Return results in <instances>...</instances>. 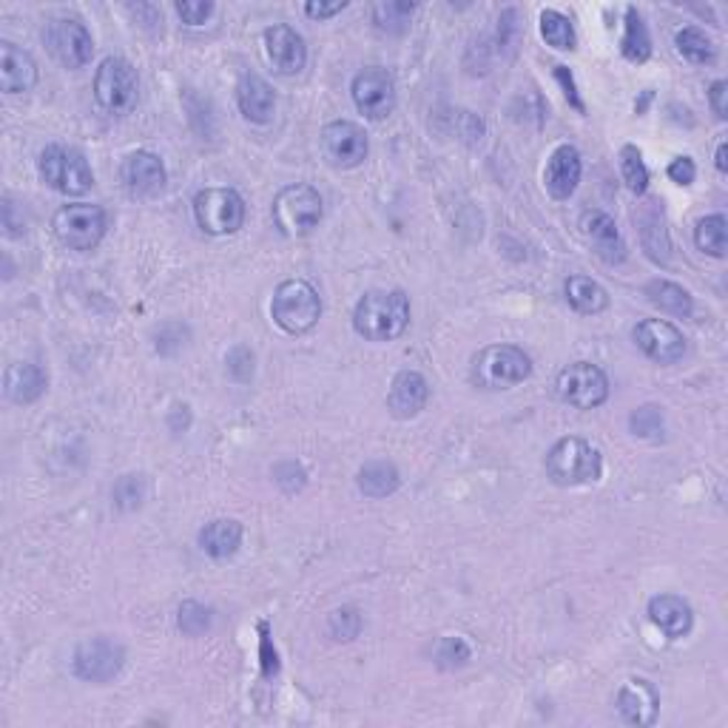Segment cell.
Wrapping results in <instances>:
<instances>
[{
	"label": "cell",
	"mask_w": 728,
	"mask_h": 728,
	"mask_svg": "<svg viewBox=\"0 0 728 728\" xmlns=\"http://www.w3.org/2000/svg\"><path fill=\"white\" fill-rule=\"evenodd\" d=\"M322 219V196L313 186L282 188L274 200V223L285 237H305Z\"/></svg>",
	"instance_id": "ba28073f"
},
{
	"label": "cell",
	"mask_w": 728,
	"mask_h": 728,
	"mask_svg": "<svg viewBox=\"0 0 728 728\" xmlns=\"http://www.w3.org/2000/svg\"><path fill=\"white\" fill-rule=\"evenodd\" d=\"M726 154H728V143H726V140H720V145H717V171H723V174L728 171Z\"/></svg>",
	"instance_id": "681fc988"
},
{
	"label": "cell",
	"mask_w": 728,
	"mask_h": 728,
	"mask_svg": "<svg viewBox=\"0 0 728 728\" xmlns=\"http://www.w3.org/2000/svg\"><path fill=\"white\" fill-rule=\"evenodd\" d=\"M675 46H678V51L685 60H692V63L697 65H706L717 60V49H714L712 37L703 29H697V26L680 29L678 37H675Z\"/></svg>",
	"instance_id": "1f68e13d"
},
{
	"label": "cell",
	"mask_w": 728,
	"mask_h": 728,
	"mask_svg": "<svg viewBox=\"0 0 728 728\" xmlns=\"http://www.w3.org/2000/svg\"><path fill=\"white\" fill-rule=\"evenodd\" d=\"M126 664V649L109 637H92L74 649V675L88 683H109Z\"/></svg>",
	"instance_id": "8fae6325"
},
{
	"label": "cell",
	"mask_w": 728,
	"mask_h": 728,
	"mask_svg": "<svg viewBox=\"0 0 728 728\" xmlns=\"http://www.w3.org/2000/svg\"><path fill=\"white\" fill-rule=\"evenodd\" d=\"M46 46L65 69H83L94 55V40L77 17L51 21L46 29Z\"/></svg>",
	"instance_id": "4fadbf2b"
},
{
	"label": "cell",
	"mask_w": 728,
	"mask_h": 728,
	"mask_svg": "<svg viewBox=\"0 0 728 728\" xmlns=\"http://www.w3.org/2000/svg\"><path fill=\"white\" fill-rule=\"evenodd\" d=\"M649 620L669 641H678L692 632L694 612L680 595H657L649 600Z\"/></svg>",
	"instance_id": "7402d4cb"
},
{
	"label": "cell",
	"mask_w": 728,
	"mask_h": 728,
	"mask_svg": "<svg viewBox=\"0 0 728 728\" xmlns=\"http://www.w3.org/2000/svg\"><path fill=\"white\" fill-rule=\"evenodd\" d=\"M237 106L246 120L251 123H267L274 117L276 109V94L267 80L260 74H246L237 86Z\"/></svg>",
	"instance_id": "cb8c5ba5"
},
{
	"label": "cell",
	"mask_w": 728,
	"mask_h": 728,
	"mask_svg": "<svg viewBox=\"0 0 728 728\" xmlns=\"http://www.w3.org/2000/svg\"><path fill=\"white\" fill-rule=\"evenodd\" d=\"M271 317L282 331L299 336V333L313 331L322 319V299H319L317 288L310 282H282L274 294V302H271Z\"/></svg>",
	"instance_id": "3957f363"
},
{
	"label": "cell",
	"mask_w": 728,
	"mask_h": 728,
	"mask_svg": "<svg viewBox=\"0 0 728 728\" xmlns=\"http://www.w3.org/2000/svg\"><path fill=\"white\" fill-rule=\"evenodd\" d=\"M620 51L629 63H646L652 58V37L646 23H643L641 12L635 7L626 9V29H623V40H620Z\"/></svg>",
	"instance_id": "83f0119b"
},
{
	"label": "cell",
	"mask_w": 728,
	"mask_h": 728,
	"mask_svg": "<svg viewBox=\"0 0 728 728\" xmlns=\"http://www.w3.org/2000/svg\"><path fill=\"white\" fill-rule=\"evenodd\" d=\"M94 97L109 115H129L138 103V72L123 58H106L94 74Z\"/></svg>",
	"instance_id": "9c48e42d"
},
{
	"label": "cell",
	"mask_w": 728,
	"mask_h": 728,
	"mask_svg": "<svg viewBox=\"0 0 728 728\" xmlns=\"http://www.w3.org/2000/svg\"><path fill=\"white\" fill-rule=\"evenodd\" d=\"M541 35L552 49H575V26H572L570 17L556 12V9H544L541 12Z\"/></svg>",
	"instance_id": "836d02e7"
},
{
	"label": "cell",
	"mask_w": 728,
	"mask_h": 728,
	"mask_svg": "<svg viewBox=\"0 0 728 728\" xmlns=\"http://www.w3.org/2000/svg\"><path fill=\"white\" fill-rule=\"evenodd\" d=\"M581 231H584V237L589 239L595 253H598L604 262L618 265V262L626 260V246H623L618 225H614V219L609 217V214H604V211H586L584 217H581Z\"/></svg>",
	"instance_id": "ac0fdd59"
},
{
	"label": "cell",
	"mask_w": 728,
	"mask_h": 728,
	"mask_svg": "<svg viewBox=\"0 0 728 728\" xmlns=\"http://www.w3.org/2000/svg\"><path fill=\"white\" fill-rule=\"evenodd\" d=\"M427 398H430V384L416 370H402L393 379L387 393V407L396 419H413L425 410Z\"/></svg>",
	"instance_id": "d6986e66"
},
{
	"label": "cell",
	"mask_w": 728,
	"mask_h": 728,
	"mask_svg": "<svg viewBox=\"0 0 728 728\" xmlns=\"http://www.w3.org/2000/svg\"><path fill=\"white\" fill-rule=\"evenodd\" d=\"M629 427H632V433L641 435V439H664V413L646 404L641 410L632 413V419H629Z\"/></svg>",
	"instance_id": "8d00e7d4"
},
{
	"label": "cell",
	"mask_w": 728,
	"mask_h": 728,
	"mask_svg": "<svg viewBox=\"0 0 728 728\" xmlns=\"http://www.w3.org/2000/svg\"><path fill=\"white\" fill-rule=\"evenodd\" d=\"M177 623H180V629L186 635L191 637L202 635V632H208L211 629V609L208 606L196 604V600H186V604L180 606V618H177Z\"/></svg>",
	"instance_id": "74e56055"
},
{
	"label": "cell",
	"mask_w": 728,
	"mask_h": 728,
	"mask_svg": "<svg viewBox=\"0 0 728 728\" xmlns=\"http://www.w3.org/2000/svg\"><path fill=\"white\" fill-rule=\"evenodd\" d=\"M37 63L29 51L17 49L15 44L3 40L0 44V86L7 94H21L35 88Z\"/></svg>",
	"instance_id": "603a6c76"
},
{
	"label": "cell",
	"mask_w": 728,
	"mask_h": 728,
	"mask_svg": "<svg viewBox=\"0 0 728 728\" xmlns=\"http://www.w3.org/2000/svg\"><path fill=\"white\" fill-rule=\"evenodd\" d=\"M556 77H558V83H561V86H563V94H566V100H570L577 111H584V103H581V97H577L575 80H572L570 69H566V65H556Z\"/></svg>",
	"instance_id": "7dc6e473"
},
{
	"label": "cell",
	"mask_w": 728,
	"mask_h": 728,
	"mask_svg": "<svg viewBox=\"0 0 728 728\" xmlns=\"http://www.w3.org/2000/svg\"><path fill=\"white\" fill-rule=\"evenodd\" d=\"M556 390L561 402L572 404L577 410H595L609 398V379L598 365L575 361V365L558 373Z\"/></svg>",
	"instance_id": "30bf717a"
},
{
	"label": "cell",
	"mask_w": 728,
	"mask_h": 728,
	"mask_svg": "<svg viewBox=\"0 0 728 728\" xmlns=\"http://www.w3.org/2000/svg\"><path fill=\"white\" fill-rule=\"evenodd\" d=\"M327 632L333 635V641H354L361 632V614L356 612L354 606H342L327 618Z\"/></svg>",
	"instance_id": "d590c367"
},
{
	"label": "cell",
	"mask_w": 728,
	"mask_h": 728,
	"mask_svg": "<svg viewBox=\"0 0 728 728\" xmlns=\"http://www.w3.org/2000/svg\"><path fill=\"white\" fill-rule=\"evenodd\" d=\"M566 299H570V305L577 313H586V317H595V313L606 310V305H609L606 290L589 276H572L566 282Z\"/></svg>",
	"instance_id": "f546056e"
},
{
	"label": "cell",
	"mask_w": 728,
	"mask_h": 728,
	"mask_svg": "<svg viewBox=\"0 0 728 728\" xmlns=\"http://www.w3.org/2000/svg\"><path fill=\"white\" fill-rule=\"evenodd\" d=\"M669 177L678 182V186H692L694 177H697V168H694V163L689 157H678V159H671Z\"/></svg>",
	"instance_id": "f6af8a7d"
},
{
	"label": "cell",
	"mask_w": 728,
	"mask_h": 728,
	"mask_svg": "<svg viewBox=\"0 0 728 728\" xmlns=\"http://www.w3.org/2000/svg\"><path fill=\"white\" fill-rule=\"evenodd\" d=\"M533 359L515 345H490L473 356V382L484 390H506L529 379Z\"/></svg>",
	"instance_id": "277c9868"
},
{
	"label": "cell",
	"mask_w": 728,
	"mask_h": 728,
	"mask_svg": "<svg viewBox=\"0 0 728 728\" xmlns=\"http://www.w3.org/2000/svg\"><path fill=\"white\" fill-rule=\"evenodd\" d=\"M350 94H354L356 109L368 120H384L396 109V83L379 65H370L356 74L350 83Z\"/></svg>",
	"instance_id": "7c38bea8"
},
{
	"label": "cell",
	"mask_w": 728,
	"mask_h": 728,
	"mask_svg": "<svg viewBox=\"0 0 728 728\" xmlns=\"http://www.w3.org/2000/svg\"><path fill=\"white\" fill-rule=\"evenodd\" d=\"M145 498V478L143 476H123L115 484V504L120 510H138Z\"/></svg>",
	"instance_id": "f35d334b"
},
{
	"label": "cell",
	"mask_w": 728,
	"mask_h": 728,
	"mask_svg": "<svg viewBox=\"0 0 728 728\" xmlns=\"http://www.w3.org/2000/svg\"><path fill=\"white\" fill-rule=\"evenodd\" d=\"M239 544H242V524L234 518H217L200 529L202 552L217 558V561L231 558L239 549Z\"/></svg>",
	"instance_id": "484cf974"
},
{
	"label": "cell",
	"mask_w": 728,
	"mask_h": 728,
	"mask_svg": "<svg viewBox=\"0 0 728 728\" xmlns=\"http://www.w3.org/2000/svg\"><path fill=\"white\" fill-rule=\"evenodd\" d=\"M413 12H416V3H407V0H387V3H375L373 21L382 32L402 35V32H407V26H410Z\"/></svg>",
	"instance_id": "d6a6232c"
},
{
	"label": "cell",
	"mask_w": 728,
	"mask_h": 728,
	"mask_svg": "<svg viewBox=\"0 0 728 728\" xmlns=\"http://www.w3.org/2000/svg\"><path fill=\"white\" fill-rule=\"evenodd\" d=\"M228 373L237 379V382H248L253 375V354L248 347H234L228 354Z\"/></svg>",
	"instance_id": "7bdbcfd3"
},
{
	"label": "cell",
	"mask_w": 728,
	"mask_h": 728,
	"mask_svg": "<svg viewBox=\"0 0 728 728\" xmlns=\"http://www.w3.org/2000/svg\"><path fill=\"white\" fill-rule=\"evenodd\" d=\"M694 242L703 253L708 256H717L723 260L728 251V223L723 214H712V217H703L694 228Z\"/></svg>",
	"instance_id": "4dcf8cb0"
},
{
	"label": "cell",
	"mask_w": 728,
	"mask_h": 728,
	"mask_svg": "<svg viewBox=\"0 0 728 728\" xmlns=\"http://www.w3.org/2000/svg\"><path fill=\"white\" fill-rule=\"evenodd\" d=\"M265 55L279 74H299L308 60L302 35L285 23H274L271 29H265Z\"/></svg>",
	"instance_id": "2e32d148"
},
{
	"label": "cell",
	"mask_w": 728,
	"mask_h": 728,
	"mask_svg": "<svg viewBox=\"0 0 728 728\" xmlns=\"http://www.w3.org/2000/svg\"><path fill=\"white\" fill-rule=\"evenodd\" d=\"M260 632H262V675L265 678H274L276 671H279V657H276V649H271V637H267V623H260Z\"/></svg>",
	"instance_id": "ee69618b"
},
{
	"label": "cell",
	"mask_w": 728,
	"mask_h": 728,
	"mask_svg": "<svg viewBox=\"0 0 728 728\" xmlns=\"http://www.w3.org/2000/svg\"><path fill=\"white\" fill-rule=\"evenodd\" d=\"M469 660V646L462 637H444L439 646V664L444 669H453V666H464Z\"/></svg>",
	"instance_id": "60d3db41"
},
{
	"label": "cell",
	"mask_w": 728,
	"mask_h": 728,
	"mask_svg": "<svg viewBox=\"0 0 728 728\" xmlns=\"http://www.w3.org/2000/svg\"><path fill=\"white\" fill-rule=\"evenodd\" d=\"M37 171H40L46 186L65 196L86 194L94 182L86 157L74 148H65V145H49L37 159Z\"/></svg>",
	"instance_id": "8992f818"
},
{
	"label": "cell",
	"mask_w": 728,
	"mask_h": 728,
	"mask_svg": "<svg viewBox=\"0 0 728 728\" xmlns=\"http://www.w3.org/2000/svg\"><path fill=\"white\" fill-rule=\"evenodd\" d=\"M410 325V302L402 290H370L354 310V327L361 339L393 342Z\"/></svg>",
	"instance_id": "6da1fadb"
},
{
	"label": "cell",
	"mask_w": 728,
	"mask_h": 728,
	"mask_svg": "<svg viewBox=\"0 0 728 728\" xmlns=\"http://www.w3.org/2000/svg\"><path fill=\"white\" fill-rule=\"evenodd\" d=\"M51 228H55L60 246L72 248V251H92L100 246L103 234H106V211L100 205H88V202L63 205L51 219Z\"/></svg>",
	"instance_id": "52a82bcc"
},
{
	"label": "cell",
	"mask_w": 728,
	"mask_h": 728,
	"mask_svg": "<svg viewBox=\"0 0 728 728\" xmlns=\"http://www.w3.org/2000/svg\"><path fill=\"white\" fill-rule=\"evenodd\" d=\"M274 476H276V484H279V487H282V490H285V492L302 490L305 481H308V476H305V469L299 467V464H296V462H282V464H276Z\"/></svg>",
	"instance_id": "b9f144b4"
},
{
	"label": "cell",
	"mask_w": 728,
	"mask_h": 728,
	"mask_svg": "<svg viewBox=\"0 0 728 728\" xmlns=\"http://www.w3.org/2000/svg\"><path fill=\"white\" fill-rule=\"evenodd\" d=\"M345 7H347L345 0H336V3H305V15H308V17H319V21H322V17L339 15V12Z\"/></svg>",
	"instance_id": "c3c4849f"
},
{
	"label": "cell",
	"mask_w": 728,
	"mask_h": 728,
	"mask_svg": "<svg viewBox=\"0 0 728 728\" xmlns=\"http://www.w3.org/2000/svg\"><path fill=\"white\" fill-rule=\"evenodd\" d=\"M194 217L211 237L237 234L246 225V202L234 188H202L194 196Z\"/></svg>",
	"instance_id": "5b68a950"
},
{
	"label": "cell",
	"mask_w": 728,
	"mask_h": 728,
	"mask_svg": "<svg viewBox=\"0 0 728 728\" xmlns=\"http://www.w3.org/2000/svg\"><path fill=\"white\" fill-rule=\"evenodd\" d=\"M646 296H649V302L655 305V308L666 310V313H671V317H692L694 310V302L692 296H689V290L680 288V285H675V282H666V279H655L646 285Z\"/></svg>",
	"instance_id": "f1b7e54d"
},
{
	"label": "cell",
	"mask_w": 728,
	"mask_h": 728,
	"mask_svg": "<svg viewBox=\"0 0 728 728\" xmlns=\"http://www.w3.org/2000/svg\"><path fill=\"white\" fill-rule=\"evenodd\" d=\"M177 15L182 17L186 26H202L214 15V3L211 0H180L177 3Z\"/></svg>",
	"instance_id": "ab89813d"
},
{
	"label": "cell",
	"mask_w": 728,
	"mask_h": 728,
	"mask_svg": "<svg viewBox=\"0 0 728 728\" xmlns=\"http://www.w3.org/2000/svg\"><path fill=\"white\" fill-rule=\"evenodd\" d=\"M581 154L575 145H558L544 171V186L556 200H570L575 194L577 182H581Z\"/></svg>",
	"instance_id": "ffe728a7"
},
{
	"label": "cell",
	"mask_w": 728,
	"mask_h": 728,
	"mask_svg": "<svg viewBox=\"0 0 728 728\" xmlns=\"http://www.w3.org/2000/svg\"><path fill=\"white\" fill-rule=\"evenodd\" d=\"M632 336H635V345L641 347L643 354L649 356L652 361H660V365H675L685 354L683 333L666 319H643Z\"/></svg>",
	"instance_id": "5bb4252c"
},
{
	"label": "cell",
	"mask_w": 728,
	"mask_h": 728,
	"mask_svg": "<svg viewBox=\"0 0 728 728\" xmlns=\"http://www.w3.org/2000/svg\"><path fill=\"white\" fill-rule=\"evenodd\" d=\"M726 97H728V83H726V80H714L712 88H708V103H712L714 115L720 117V120H726V117H728Z\"/></svg>",
	"instance_id": "bcb514c9"
},
{
	"label": "cell",
	"mask_w": 728,
	"mask_h": 728,
	"mask_svg": "<svg viewBox=\"0 0 728 728\" xmlns=\"http://www.w3.org/2000/svg\"><path fill=\"white\" fill-rule=\"evenodd\" d=\"M46 384H49L46 373L32 361H15V365H9L7 375H3V390L15 404L37 402L46 393Z\"/></svg>",
	"instance_id": "d4e9b609"
},
{
	"label": "cell",
	"mask_w": 728,
	"mask_h": 728,
	"mask_svg": "<svg viewBox=\"0 0 728 728\" xmlns=\"http://www.w3.org/2000/svg\"><path fill=\"white\" fill-rule=\"evenodd\" d=\"M620 174H623V180H626L632 194H646V188H649V168H646V163H643L641 152H637L635 145H623V148H620Z\"/></svg>",
	"instance_id": "e575fe53"
},
{
	"label": "cell",
	"mask_w": 728,
	"mask_h": 728,
	"mask_svg": "<svg viewBox=\"0 0 728 728\" xmlns=\"http://www.w3.org/2000/svg\"><path fill=\"white\" fill-rule=\"evenodd\" d=\"M604 462H600V450L589 444L586 439H561L547 455V476L558 487H577V484L598 481Z\"/></svg>",
	"instance_id": "7a4b0ae2"
},
{
	"label": "cell",
	"mask_w": 728,
	"mask_h": 728,
	"mask_svg": "<svg viewBox=\"0 0 728 728\" xmlns=\"http://www.w3.org/2000/svg\"><path fill=\"white\" fill-rule=\"evenodd\" d=\"M614 706H618L620 717H623L629 726H652L657 717L660 700H657V692L652 689V683H646V680H629V683L620 685Z\"/></svg>",
	"instance_id": "44dd1931"
},
{
	"label": "cell",
	"mask_w": 728,
	"mask_h": 728,
	"mask_svg": "<svg viewBox=\"0 0 728 728\" xmlns=\"http://www.w3.org/2000/svg\"><path fill=\"white\" fill-rule=\"evenodd\" d=\"M166 166L157 154L134 152L123 163V182L134 196H157L166 188Z\"/></svg>",
	"instance_id": "e0dca14e"
},
{
	"label": "cell",
	"mask_w": 728,
	"mask_h": 728,
	"mask_svg": "<svg viewBox=\"0 0 728 728\" xmlns=\"http://www.w3.org/2000/svg\"><path fill=\"white\" fill-rule=\"evenodd\" d=\"M322 148H325L333 166L356 168L361 159L368 157V134H365L359 123L336 120V123L325 126V131H322Z\"/></svg>",
	"instance_id": "9a60e30c"
},
{
	"label": "cell",
	"mask_w": 728,
	"mask_h": 728,
	"mask_svg": "<svg viewBox=\"0 0 728 728\" xmlns=\"http://www.w3.org/2000/svg\"><path fill=\"white\" fill-rule=\"evenodd\" d=\"M356 484H359V490L368 498H387L398 490L402 476H398V469L390 462H370L359 469Z\"/></svg>",
	"instance_id": "4316f807"
}]
</instances>
